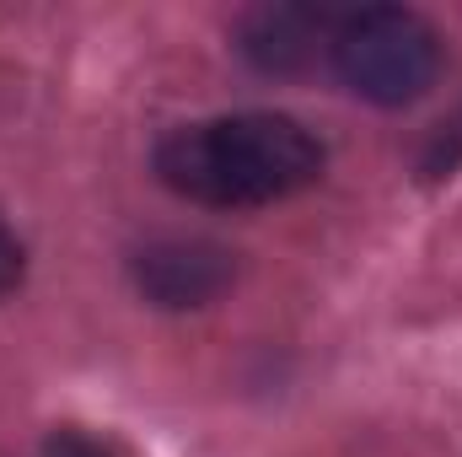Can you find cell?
<instances>
[{"instance_id": "obj_5", "label": "cell", "mask_w": 462, "mask_h": 457, "mask_svg": "<svg viewBox=\"0 0 462 457\" xmlns=\"http://www.w3.org/2000/svg\"><path fill=\"white\" fill-rule=\"evenodd\" d=\"M43 452H49V457H118L114 447H103V442H92L87 431H54Z\"/></svg>"}, {"instance_id": "obj_6", "label": "cell", "mask_w": 462, "mask_h": 457, "mask_svg": "<svg viewBox=\"0 0 462 457\" xmlns=\"http://www.w3.org/2000/svg\"><path fill=\"white\" fill-rule=\"evenodd\" d=\"M22 275H27V253H22V242L11 231L0 227V296H11L22 285Z\"/></svg>"}, {"instance_id": "obj_1", "label": "cell", "mask_w": 462, "mask_h": 457, "mask_svg": "<svg viewBox=\"0 0 462 457\" xmlns=\"http://www.w3.org/2000/svg\"><path fill=\"white\" fill-rule=\"evenodd\" d=\"M156 173L172 194L216 210L274 205L323 173V145L285 114H236L172 129L156 145Z\"/></svg>"}, {"instance_id": "obj_3", "label": "cell", "mask_w": 462, "mask_h": 457, "mask_svg": "<svg viewBox=\"0 0 462 457\" xmlns=\"http://www.w3.org/2000/svg\"><path fill=\"white\" fill-rule=\"evenodd\" d=\"M236 280V258L205 237H162L134 253V285L156 307H205Z\"/></svg>"}, {"instance_id": "obj_4", "label": "cell", "mask_w": 462, "mask_h": 457, "mask_svg": "<svg viewBox=\"0 0 462 457\" xmlns=\"http://www.w3.org/2000/svg\"><path fill=\"white\" fill-rule=\"evenodd\" d=\"M323 27H328L323 11H307V5H263V11L247 16L242 49L263 70H296L312 54V43L323 38Z\"/></svg>"}, {"instance_id": "obj_2", "label": "cell", "mask_w": 462, "mask_h": 457, "mask_svg": "<svg viewBox=\"0 0 462 457\" xmlns=\"http://www.w3.org/2000/svg\"><path fill=\"white\" fill-rule=\"evenodd\" d=\"M328 54L349 92L382 108H403L425 98L441 76L436 27L403 5H371V11L339 16L328 33Z\"/></svg>"}]
</instances>
